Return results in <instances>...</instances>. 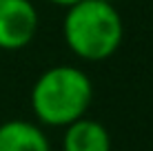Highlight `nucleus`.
Listing matches in <instances>:
<instances>
[{"label": "nucleus", "mask_w": 153, "mask_h": 151, "mask_svg": "<svg viewBox=\"0 0 153 151\" xmlns=\"http://www.w3.org/2000/svg\"><path fill=\"white\" fill-rule=\"evenodd\" d=\"M62 36L67 47L78 58L89 62H102L120 49L124 25L113 2L80 0L67 7Z\"/></svg>", "instance_id": "f257e3e1"}, {"label": "nucleus", "mask_w": 153, "mask_h": 151, "mask_svg": "<svg viewBox=\"0 0 153 151\" xmlns=\"http://www.w3.org/2000/svg\"><path fill=\"white\" fill-rule=\"evenodd\" d=\"M93 85L82 69L58 65L42 71L31 89V109L42 124L67 127L87 113Z\"/></svg>", "instance_id": "f03ea898"}, {"label": "nucleus", "mask_w": 153, "mask_h": 151, "mask_svg": "<svg viewBox=\"0 0 153 151\" xmlns=\"http://www.w3.org/2000/svg\"><path fill=\"white\" fill-rule=\"evenodd\" d=\"M38 9L29 0H0V49H25L38 33Z\"/></svg>", "instance_id": "7ed1b4c3"}, {"label": "nucleus", "mask_w": 153, "mask_h": 151, "mask_svg": "<svg viewBox=\"0 0 153 151\" xmlns=\"http://www.w3.org/2000/svg\"><path fill=\"white\" fill-rule=\"evenodd\" d=\"M62 151H111V136L102 122L82 116L65 127Z\"/></svg>", "instance_id": "20e7f679"}, {"label": "nucleus", "mask_w": 153, "mask_h": 151, "mask_svg": "<svg viewBox=\"0 0 153 151\" xmlns=\"http://www.w3.org/2000/svg\"><path fill=\"white\" fill-rule=\"evenodd\" d=\"M0 151H51V147L38 124L7 120L0 124Z\"/></svg>", "instance_id": "39448f33"}, {"label": "nucleus", "mask_w": 153, "mask_h": 151, "mask_svg": "<svg viewBox=\"0 0 153 151\" xmlns=\"http://www.w3.org/2000/svg\"><path fill=\"white\" fill-rule=\"evenodd\" d=\"M49 2H53V4H58V7H71V4H76V2H80V0H49Z\"/></svg>", "instance_id": "423d86ee"}, {"label": "nucleus", "mask_w": 153, "mask_h": 151, "mask_svg": "<svg viewBox=\"0 0 153 151\" xmlns=\"http://www.w3.org/2000/svg\"><path fill=\"white\" fill-rule=\"evenodd\" d=\"M107 2H113V0H107Z\"/></svg>", "instance_id": "0eeeda50"}]
</instances>
